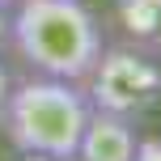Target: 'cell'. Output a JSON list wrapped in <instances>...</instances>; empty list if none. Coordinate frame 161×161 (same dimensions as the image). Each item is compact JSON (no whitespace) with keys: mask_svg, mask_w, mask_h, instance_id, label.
<instances>
[{"mask_svg":"<svg viewBox=\"0 0 161 161\" xmlns=\"http://www.w3.org/2000/svg\"><path fill=\"white\" fill-rule=\"evenodd\" d=\"M8 38L30 68L72 85H80L102 55V30L80 0H17Z\"/></svg>","mask_w":161,"mask_h":161,"instance_id":"1","label":"cell"},{"mask_svg":"<svg viewBox=\"0 0 161 161\" xmlns=\"http://www.w3.org/2000/svg\"><path fill=\"white\" fill-rule=\"evenodd\" d=\"M89 110L93 106L80 93V85L34 76L25 85L8 89L4 106H0V123L17 153H47L59 161H72Z\"/></svg>","mask_w":161,"mask_h":161,"instance_id":"2","label":"cell"},{"mask_svg":"<svg viewBox=\"0 0 161 161\" xmlns=\"http://www.w3.org/2000/svg\"><path fill=\"white\" fill-rule=\"evenodd\" d=\"M119 30L148 55H161V0H114Z\"/></svg>","mask_w":161,"mask_h":161,"instance_id":"5","label":"cell"},{"mask_svg":"<svg viewBox=\"0 0 161 161\" xmlns=\"http://www.w3.org/2000/svg\"><path fill=\"white\" fill-rule=\"evenodd\" d=\"M131 161H161V136H144L136 144V157Z\"/></svg>","mask_w":161,"mask_h":161,"instance_id":"6","label":"cell"},{"mask_svg":"<svg viewBox=\"0 0 161 161\" xmlns=\"http://www.w3.org/2000/svg\"><path fill=\"white\" fill-rule=\"evenodd\" d=\"M4 97H8V72L0 68V106H4Z\"/></svg>","mask_w":161,"mask_h":161,"instance_id":"9","label":"cell"},{"mask_svg":"<svg viewBox=\"0 0 161 161\" xmlns=\"http://www.w3.org/2000/svg\"><path fill=\"white\" fill-rule=\"evenodd\" d=\"M13 4H17V0H0V8H13Z\"/></svg>","mask_w":161,"mask_h":161,"instance_id":"10","label":"cell"},{"mask_svg":"<svg viewBox=\"0 0 161 161\" xmlns=\"http://www.w3.org/2000/svg\"><path fill=\"white\" fill-rule=\"evenodd\" d=\"M136 144H140V136L131 127V119H119V114H106V110H89L72 161H131Z\"/></svg>","mask_w":161,"mask_h":161,"instance_id":"4","label":"cell"},{"mask_svg":"<svg viewBox=\"0 0 161 161\" xmlns=\"http://www.w3.org/2000/svg\"><path fill=\"white\" fill-rule=\"evenodd\" d=\"M17 161H59V157H47V153H21Z\"/></svg>","mask_w":161,"mask_h":161,"instance_id":"7","label":"cell"},{"mask_svg":"<svg viewBox=\"0 0 161 161\" xmlns=\"http://www.w3.org/2000/svg\"><path fill=\"white\" fill-rule=\"evenodd\" d=\"M8 38V8H0V42Z\"/></svg>","mask_w":161,"mask_h":161,"instance_id":"8","label":"cell"},{"mask_svg":"<svg viewBox=\"0 0 161 161\" xmlns=\"http://www.w3.org/2000/svg\"><path fill=\"white\" fill-rule=\"evenodd\" d=\"M85 80L89 106L119 119H140L161 102V64H153V55L140 47H102Z\"/></svg>","mask_w":161,"mask_h":161,"instance_id":"3","label":"cell"}]
</instances>
